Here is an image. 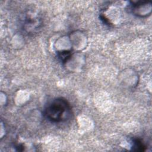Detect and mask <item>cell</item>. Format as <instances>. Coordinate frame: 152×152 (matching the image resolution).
<instances>
[{
	"mask_svg": "<svg viewBox=\"0 0 152 152\" xmlns=\"http://www.w3.org/2000/svg\"><path fill=\"white\" fill-rule=\"evenodd\" d=\"M71 108L69 103L64 98H56L49 103L45 109V116L53 122H59L66 120L71 115Z\"/></svg>",
	"mask_w": 152,
	"mask_h": 152,
	"instance_id": "1",
	"label": "cell"
},
{
	"mask_svg": "<svg viewBox=\"0 0 152 152\" xmlns=\"http://www.w3.org/2000/svg\"><path fill=\"white\" fill-rule=\"evenodd\" d=\"M132 150L136 151H144L145 150V146L139 139H134L132 141Z\"/></svg>",
	"mask_w": 152,
	"mask_h": 152,
	"instance_id": "2",
	"label": "cell"
},
{
	"mask_svg": "<svg viewBox=\"0 0 152 152\" xmlns=\"http://www.w3.org/2000/svg\"><path fill=\"white\" fill-rule=\"evenodd\" d=\"M71 55V51L64 50L58 53V58L62 62H65L70 58Z\"/></svg>",
	"mask_w": 152,
	"mask_h": 152,
	"instance_id": "3",
	"label": "cell"
}]
</instances>
